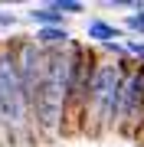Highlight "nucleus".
Returning a JSON list of instances; mask_svg holds the SVG:
<instances>
[{"mask_svg":"<svg viewBox=\"0 0 144 147\" xmlns=\"http://www.w3.org/2000/svg\"><path fill=\"white\" fill-rule=\"evenodd\" d=\"M79 53H82V42H72L69 49L53 53L43 92L33 105V134L53 137L66 127V108H69V88H72V72L79 62Z\"/></svg>","mask_w":144,"mask_h":147,"instance_id":"f257e3e1","label":"nucleus"},{"mask_svg":"<svg viewBox=\"0 0 144 147\" xmlns=\"http://www.w3.org/2000/svg\"><path fill=\"white\" fill-rule=\"evenodd\" d=\"M131 69H134V62H115V59L98 56L82 131H118V124H121V108H124V88H128Z\"/></svg>","mask_w":144,"mask_h":147,"instance_id":"f03ea898","label":"nucleus"},{"mask_svg":"<svg viewBox=\"0 0 144 147\" xmlns=\"http://www.w3.org/2000/svg\"><path fill=\"white\" fill-rule=\"evenodd\" d=\"M0 115H3V134L13 141H26L33 134V105L26 85H23L20 65H16L13 39L0 42Z\"/></svg>","mask_w":144,"mask_h":147,"instance_id":"7ed1b4c3","label":"nucleus"},{"mask_svg":"<svg viewBox=\"0 0 144 147\" xmlns=\"http://www.w3.org/2000/svg\"><path fill=\"white\" fill-rule=\"evenodd\" d=\"M95 65H98V56H95V53H89V49L82 46L79 62H75V72H72L69 108H66V127H72V131H82V124H85V108H89V95H92Z\"/></svg>","mask_w":144,"mask_h":147,"instance_id":"20e7f679","label":"nucleus"},{"mask_svg":"<svg viewBox=\"0 0 144 147\" xmlns=\"http://www.w3.org/2000/svg\"><path fill=\"white\" fill-rule=\"evenodd\" d=\"M33 42H39L43 49H49V53H56V49H69L72 46V30L69 26H36L30 33Z\"/></svg>","mask_w":144,"mask_h":147,"instance_id":"39448f33","label":"nucleus"},{"mask_svg":"<svg viewBox=\"0 0 144 147\" xmlns=\"http://www.w3.org/2000/svg\"><path fill=\"white\" fill-rule=\"evenodd\" d=\"M85 36H89L92 42H98V46H105V42H121L124 30H118L115 23L105 20V16H92L89 26H85Z\"/></svg>","mask_w":144,"mask_h":147,"instance_id":"423d86ee","label":"nucleus"},{"mask_svg":"<svg viewBox=\"0 0 144 147\" xmlns=\"http://www.w3.org/2000/svg\"><path fill=\"white\" fill-rule=\"evenodd\" d=\"M26 20L33 23V26H66V16L59 13L56 7H49V0L39 3V7H30V10H26Z\"/></svg>","mask_w":144,"mask_h":147,"instance_id":"0eeeda50","label":"nucleus"},{"mask_svg":"<svg viewBox=\"0 0 144 147\" xmlns=\"http://www.w3.org/2000/svg\"><path fill=\"white\" fill-rule=\"evenodd\" d=\"M49 7H56L62 16H82L85 13V3L82 0H49Z\"/></svg>","mask_w":144,"mask_h":147,"instance_id":"6e6552de","label":"nucleus"},{"mask_svg":"<svg viewBox=\"0 0 144 147\" xmlns=\"http://www.w3.org/2000/svg\"><path fill=\"white\" fill-rule=\"evenodd\" d=\"M101 56H105V59H115V62H131L124 42H105V46H101Z\"/></svg>","mask_w":144,"mask_h":147,"instance_id":"1a4fd4ad","label":"nucleus"},{"mask_svg":"<svg viewBox=\"0 0 144 147\" xmlns=\"http://www.w3.org/2000/svg\"><path fill=\"white\" fill-rule=\"evenodd\" d=\"M124 33H134L138 39H144V13H128L124 16Z\"/></svg>","mask_w":144,"mask_h":147,"instance_id":"9d476101","label":"nucleus"},{"mask_svg":"<svg viewBox=\"0 0 144 147\" xmlns=\"http://www.w3.org/2000/svg\"><path fill=\"white\" fill-rule=\"evenodd\" d=\"M124 46H128V56L134 65H144V39H124Z\"/></svg>","mask_w":144,"mask_h":147,"instance_id":"9b49d317","label":"nucleus"},{"mask_svg":"<svg viewBox=\"0 0 144 147\" xmlns=\"http://www.w3.org/2000/svg\"><path fill=\"white\" fill-rule=\"evenodd\" d=\"M16 26V13L13 10H0V30H13Z\"/></svg>","mask_w":144,"mask_h":147,"instance_id":"f8f14e48","label":"nucleus"},{"mask_svg":"<svg viewBox=\"0 0 144 147\" xmlns=\"http://www.w3.org/2000/svg\"><path fill=\"white\" fill-rule=\"evenodd\" d=\"M0 134H3V115H0Z\"/></svg>","mask_w":144,"mask_h":147,"instance_id":"ddd939ff","label":"nucleus"},{"mask_svg":"<svg viewBox=\"0 0 144 147\" xmlns=\"http://www.w3.org/2000/svg\"><path fill=\"white\" fill-rule=\"evenodd\" d=\"M138 137H141V141H144V131H141V134H138Z\"/></svg>","mask_w":144,"mask_h":147,"instance_id":"4468645a","label":"nucleus"}]
</instances>
